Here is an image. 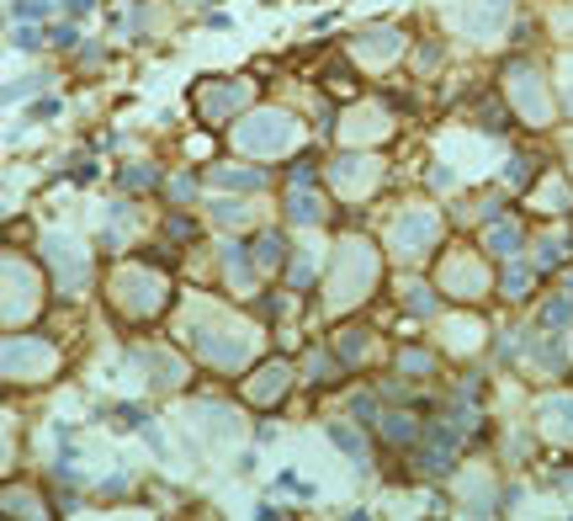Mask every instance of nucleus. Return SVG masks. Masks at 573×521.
I'll return each instance as SVG.
<instances>
[{"instance_id":"dca6fc26","label":"nucleus","mask_w":573,"mask_h":521,"mask_svg":"<svg viewBox=\"0 0 573 521\" xmlns=\"http://www.w3.org/2000/svg\"><path fill=\"white\" fill-rule=\"evenodd\" d=\"M91 5L96 0H69V16H91Z\"/></svg>"},{"instance_id":"9d476101","label":"nucleus","mask_w":573,"mask_h":521,"mask_svg":"<svg viewBox=\"0 0 573 521\" xmlns=\"http://www.w3.org/2000/svg\"><path fill=\"white\" fill-rule=\"evenodd\" d=\"M351 415H356L361 425L377 421V399H372V394H356V399H351Z\"/></svg>"},{"instance_id":"6e6552de","label":"nucleus","mask_w":573,"mask_h":521,"mask_svg":"<svg viewBox=\"0 0 573 521\" xmlns=\"http://www.w3.org/2000/svg\"><path fill=\"white\" fill-rule=\"evenodd\" d=\"M54 11V0H11V16L16 21H38V16H48Z\"/></svg>"},{"instance_id":"2eb2a0df","label":"nucleus","mask_w":573,"mask_h":521,"mask_svg":"<svg viewBox=\"0 0 573 521\" xmlns=\"http://www.w3.org/2000/svg\"><path fill=\"white\" fill-rule=\"evenodd\" d=\"M489 240H494V250H515V234H510V229H494Z\"/></svg>"},{"instance_id":"0eeeda50","label":"nucleus","mask_w":573,"mask_h":521,"mask_svg":"<svg viewBox=\"0 0 573 521\" xmlns=\"http://www.w3.org/2000/svg\"><path fill=\"white\" fill-rule=\"evenodd\" d=\"M250 250H244V245H229V250H223V266H229V277L234 282H250Z\"/></svg>"},{"instance_id":"4468645a","label":"nucleus","mask_w":573,"mask_h":521,"mask_svg":"<svg viewBox=\"0 0 573 521\" xmlns=\"http://www.w3.org/2000/svg\"><path fill=\"white\" fill-rule=\"evenodd\" d=\"M32 85H43V80H11V85H5V101H21Z\"/></svg>"},{"instance_id":"423d86ee","label":"nucleus","mask_w":573,"mask_h":521,"mask_svg":"<svg viewBox=\"0 0 573 521\" xmlns=\"http://www.w3.org/2000/svg\"><path fill=\"white\" fill-rule=\"evenodd\" d=\"M122 186H128V192H143V186H159V170H154V165H128V170H122Z\"/></svg>"},{"instance_id":"f257e3e1","label":"nucleus","mask_w":573,"mask_h":521,"mask_svg":"<svg viewBox=\"0 0 573 521\" xmlns=\"http://www.w3.org/2000/svg\"><path fill=\"white\" fill-rule=\"evenodd\" d=\"M382 436L393 441V447H414L419 425H414V415H388V421H382Z\"/></svg>"},{"instance_id":"ddd939ff","label":"nucleus","mask_w":573,"mask_h":521,"mask_svg":"<svg viewBox=\"0 0 573 521\" xmlns=\"http://www.w3.org/2000/svg\"><path fill=\"white\" fill-rule=\"evenodd\" d=\"M11 43H16V48H27V54H32V48H43V38L32 32V27H16V32H11Z\"/></svg>"},{"instance_id":"9b49d317","label":"nucleus","mask_w":573,"mask_h":521,"mask_svg":"<svg viewBox=\"0 0 573 521\" xmlns=\"http://www.w3.org/2000/svg\"><path fill=\"white\" fill-rule=\"evenodd\" d=\"M314 181V155H297L292 160V186H308Z\"/></svg>"},{"instance_id":"20e7f679","label":"nucleus","mask_w":573,"mask_h":521,"mask_svg":"<svg viewBox=\"0 0 573 521\" xmlns=\"http://www.w3.org/2000/svg\"><path fill=\"white\" fill-rule=\"evenodd\" d=\"M329 441H335V447H340V452H345V458H366V441H361L356 436V431H351V425H329Z\"/></svg>"},{"instance_id":"39448f33","label":"nucleus","mask_w":573,"mask_h":521,"mask_svg":"<svg viewBox=\"0 0 573 521\" xmlns=\"http://www.w3.org/2000/svg\"><path fill=\"white\" fill-rule=\"evenodd\" d=\"M218 181H223V186H239V192H260V186H266V170H234V165H229V170H218Z\"/></svg>"},{"instance_id":"f03ea898","label":"nucleus","mask_w":573,"mask_h":521,"mask_svg":"<svg viewBox=\"0 0 573 521\" xmlns=\"http://www.w3.org/2000/svg\"><path fill=\"white\" fill-rule=\"evenodd\" d=\"M292 219L297 223H314V219H324V202L308 192V186H292Z\"/></svg>"},{"instance_id":"f8f14e48","label":"nucleus","mask_w":573,"mask_h":521,"mask_svg":"<svg viewBox=\"0 0 573 521\" xmlns=\"http://www.w3.org/2000/svg\"><path fill=\"white\" fill-rule=\"evenodd\" d=\"M48 43H54V48H75V43H80V32L69 27V21H64V27H54V32H48Z\"/></svg>"},{"instance_id":"1a4fd4ad","label":"nucleus","mask_w":573,"mask_h":521,"mask_svg":"<svg viewBox=\"0 0 573 521\" xmlns=\"http://www.w3.org/2000/svg\"><path fill=\"white\" fill-rule=\"evenodd\" d=\"M165 229H170V240H197V223L180 219V213H170V219H165Z\"/></svg>"},{"instance_id":"7ed1b4c3","label":"nucleus","mask_w":573,"mask_h":521,"mask_svg":"<svg viewBox=\"0 0 573 521\" xmlns=\"http://www.w3.org/2000/svg\"><path fill=\"white\" fill-rule=\"evenodd\" d=\"M255 250H260V266H281V260H287V240H281L277 229H266L255 240Z\"/></svg>"}]
</instances>
